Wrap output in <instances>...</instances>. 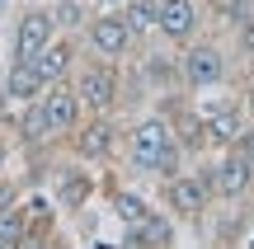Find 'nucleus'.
<instances>
[{"label":"nucleus","instance_id":"obj_27","mask_svg":"<svg viewBox=\"0 0 254 249\" xmlns=\"http://www.w3.org/2000/svg\"><path fill=\"white\" fill-rule=\"evenodd\" d=\"M240 99H245V108H250V118H254V75L240 85Z\"/></svg>","mask_w":254,"mask_h":249},{"label":"nucleus","instance_id":"obj_9","mask_svg":"<svg viewBox=\"0 0 254 249\" xmlns=\"http://www.w3.org/2000/svg\"><path fill=\"white\" fill-rule=\"evenodd\" d=\"M47 184H52V198H57L62 212H85L90 198H94V188H99L85 160H66V165L47 169Z\"/></svg>","mask_w":254,"mask_h":249},{"label":"nucleus","instance_id":"obj_21","mask_svg":"<svg viewBox=\"0 0 254 249\" xmlns=\"http://www.w3.org/2000/svg\"><path fill=\"white\" fill-rule=\"evenodd\" d=\"M24 235H28V216H24V207H0V249H19L24 245Z\"/></svg>","mask_w":254,"mask_h":249},{"label":"nucleus","instance_id":"obj_22","mask_svg":"<svg viewBox=\"0 0 254 249\" xmlns=\"http://www.w3.org/2000/svg\"><path fill=\"white\" fill-rule=\"evenodd\" d=\"M212 9H217V19L226 28H236V24H245L254 14V0H212Z\"/></svg>","mask_w":254,"mask_h":249},{"label":"nucleus","instance_id":"obj_14","mask_svg":"<svg viewBox=\"0 0 254 249\" xmlns=\"http://www.w3.org/2000/svg\"><path fill=\"white\" fill-rule=\"evenodd\" d=\"M33 61H38V75H43L47 85L71 80V71L80 66V38H75V33H57L52 43L33 56Z\"/></svg>","mask_w":254,"mask_h":249},{"label":"nucleus","instance_id":"obj_2","mask_svg":"<svg viewBox=\"0 0 254 249\" xmlns=\"http://www.w3.org/2000/svg\"><path fill=\"white\" fill-rule=\"evenodd\" d=\"M71 85L80 94L85 113H118L123 108V66L109 56H80V66L71 71Z\"/></svg>","mask_w":254,"mask_h":249},{"label":"nucleus","instance_id":"obj_3","mask_svg":"<svg viewBox=\"0 0 254 249\" xmlns=\"http://www.w3.org/2000/svg\"><path fill=\"white\" fill-rule=\"evenodd\" d=\"M193 169L207 179V188L217 193V202H226V207H245L250 198H254V165L240 155L236 146H221L212 160L198 155Z\"/></svg>","mask_w":254,"mask_h":249},{"label":"nucleus","instance_id":"obj_18","mask_svg":"<svg viewBox=\"0 0 254 249\" xmlns=\"http://www.w3.org/2000/svg\"><path fill=\"white\" fill-rule=\"evenodd\" d=\"M109 207H113V216H118L123 226H132V221H141V216L151 212V198H146V193H136V188L109 184Z\"/></svg>","mask_w":254,"mask_h":249},{"label":"nucleus","instance_id":"obj_25","mask_svg":"<svg viewBox=\"0 0 254 249\" xmlns=\"http://www.w3.org/2000/svg\"><path fill=\"white\" fill-rule=\"evenodd\" d=\"M231 146H236V150H240V155H245V160H250V165H254V118L245 122V127H240V137H236V141H231Z\"/></svg>","mask_w":254,"mask_h":249},{"label":"nucleus","instance_id":"obj_5","mask_svg":"<svg viewBox=\"0 0 254 249\" xmlns=\"http://www.w3.org/2000/svg\"><path fill=\"white\" fill-rule=\"evenodd\" d=\"M160 202H165V212H174L179 221H207V212L217 207V193L207 188V179L193 165H184L179 174L160 179Z\"/></svg>","mask_w":254,"mask_h":249},{"label":"nucleus","instance_id":"obj_23","mask_svg":"<svg viewBox=\"0 0 254 249\" xmlns=\"http://www.w3.org/2000/svg\"><path fill=\"white\" fill-rule=\"evenodd\" d=\"M240 226H245V216H240V212L221 216V226L212 231V240H217V245H236V240H245V231H240Z\"/></svg>","mask_w":254,"mask_h":249},{"label":"nucleus","instance_id":"obj_24","mask_svg":"<svg viewBox=\"0 0 254 249\" xmlns=\"http://www.w3.org/2000/svg\"><path fill=\"white\" fill-rule=\"evenodd\" d=\"M231 33H236V52H240V56H245V61L254 66V14L245 19V24H236Z\"/></svg>","mask_w":254,"mask_h":249},{"label":"nucleus","instance_id":"obj_17","mask_svg":"<svg viewBox=\"0 0 254 249\" xmlns=\"http://www.w3.org/2000/svg\"><path fill=\"white\" fill-rule=\"evenodd\" d=\"M136 71H141V80H146L151 94H165V90H179V85H184L179 80V56H174V52H146Z\"/></svg>","mask_w":254,"mask_h":249},{"label":"nucleus","instance_id":"obj_11","mask_svg":"<svg viewBox=\"0 0 254 249\" xmlns=\"http://www.w3.org/2000/svg\"><path fill=\"white\" fill-rule=\"evenodd\" d=\"M155 33L170 47H184L202 33V5L198 0H160V19H155Z\"/></svg>","mask_w":254,"mask_h":249},{"label":"nucleus","instance_id":"obj_12","mask_svg":"<svg viewBox=\"0 0 254 249\" xmlns=\"http://www.w3.org/2000/svg\"><path fill=\"white\" fill-rule=\"evenodd\" d=\"M123 245L127 249H170V245H179V216L151 207L141 221H132L123 231Z\"/></svg>","mask_w":254,"mask_h":249},{"label":"nucleus","instance_id":"obj_7","mask_svg":"<svg viewBox=\"0 0 254 249\" xmlns=\"http://www.w3.org/2000/svg\"><path fill=\"white\" fill-rule=\"evenodd\" d=\"M198 118H202V132H207V146L221 150V146H231V141L240 137V127L250 122V108H245L240 94H217V90H207V99L198 103Z\"/></svg>","mask_w":254,"mask_h":249},{"label":"nucleus","instance_id":"obj_8","mask_svg":"<svg viewBox=\"0 0 254 249\" xmlns=\"http://www.w3.org/2000/svg\"><path fill=\"white\" fill-rule=\"evenodd\" d=\"M132 47H136V38H132V28H127L123 9H99V14H90V24L80 28V52H90V56L123 61Z\"/></svg>","mask_w":254,"mask_h":249},{"label":"nucleus","instance_id":"obj_26","mask_svg":"<svg viewBox=\"0 0 254 249\" xmlns=\"http://www.w3.org/2000/svg\"><path fill=\"white\" fill-rule=\"evenodd\" d=\"M9 155H14V141L0 132V174H5V165H9Z\"/></svg>","mask_w":254,"mask_h":249},{"label":"nucleus","instance_id":"obj_1","mask_svg":"<svg viewBox=\"0 0 254 249\" xmlns=\"http://www.w3.org/2000/svg\"><path fill=\"white\" fill-rule=\"evenodd\" d=\"M123 155H127V165H132L136 174L170 179V174L184 169L189 150L179 146V137H174L170 122H165L160 113H151V118H136L132 127L123 132Z\"/></svg>","mask_w":254,"mask_h":249},{"label":"nucleus","instance_id":"obj_15","mask_svg":"<svg viewBox=\"0 0 254 249\" xmlns=\"http://www.w3.org/2000/svg\"><path fill=\"white\" fill-rule=\"evenodd\" d=\"M9 127H14V141L24 150H47L57 141V132H52V122H47V108H43V99H28L24 108L14 113V122H9Z\"/></svg>","mask_w":254,"mask_h":249},{"label":"nucleus","instance_id":"obj_10","mask_svg":"<svg viewBox=\"0 0 254 249\" xmlns=\"http://www.w3.org/2000/svg\"><path fill=\"white\" fill-rule=\"evenodd\" d=\"M52 38H57V19H52V9H47V5H33V9H24V14H19V24H14L9 56H24V61H33V56L43 52Z\"/></svg>","mask_w":254,"mask_h":249},{"label":"nucleus","instance_id":"obj_13","mask_svg":"<svg viewBox=\"0 0 254 249\" xmlns=\"http://www.w3.org/2000/svg\"><path fill=\"white\" fill-rule=\"evenodd\" d=\"M43 108H47V122H52V132L57 137H71L75 127H80V118H85V103H80V94H75V85L71 80H57V85H47L43 94Z\"/></svg>","mask_w":254,"mask_h":249},{"label":"nucleus","instance_id":"obj_28","mask_svg":"<svg viewBox=\"0 0 254 249\" xmlns=\"http://www.w3.org/2000/svg\"><path fill=\"white\" fill-rule=\"evenodd\" d=\"M245 245H254V231H250V235H245Z\"/></svg>","mask_w":254,"mask_h":249},{"label":"nucleus","instance_id":"obj_20","mask_svg":"<svg viewBox=\"0 0 254 249\" xmlns=\"http://www.w3.org/2000/svg\"><path fill=\"white\" fill-rule=\"evenodd\" d=\"M52 19H57V33H75L80 38V28L90 24V5L85 0H52Z\"/></svg>","mask_w":254,"mask_h":249},{"label":"nucleus","instance_id":"obj_6","mask_svg":"<svg viewBox=\"0 0 254 249\" xmlns=\"http://www.w3.org/2000/svg\"><path fill=\"white\" fill-rule=\"evenodd\" d=\"M123 146V127L118 113H85L80 127L71 132V155L85 160V165H109Z\"/></svg>","mask_w":254,"mask_h":249},{"label":"nucleus","instance_id":"obj_4","mask_svg":"<svg viewBox=\"0 0 254 249\" xmlns=\"http://www.w3.org/2000/svg\"><path fill=\"white\" fill-rule=\"evenodd\" d=\"M179 80L189 94H207V90H221V85L231 80V56L221 43H212V38H193V43L179 47Z\"/></svg>","mask_w":254,"mask_h":249},{"label":"nucleus","instance_id":"obj_16","mask_svg":"<svg viewBox=\"0 0 254 249\" xmlns=\"http://www.w3.org/2000/svg\"><path fill=\"white\" fill-rule=\"evenodd\" d=\"M0 90H5L14 103H28V99H38V94L47 90V80L38 75V61L9 56V71H5V80H0Z\"/></svg>","mask_w":254,"mask_h":249},{"label":"nucleus","instance_id":"obj_19","mask_svg":"<svg viewBox=\"0 0 254 249\" xmlns=\"http://www.w3.org/2000/svg\"><path fill=\"white\" fill-rule=\"evenodd\" d=\"M123 19H127V28H132V38L136 43H146V38L155 33V19H160V0H123Z\"/></svg>","mask_w":254,"mask_h":249}]
</instances>
